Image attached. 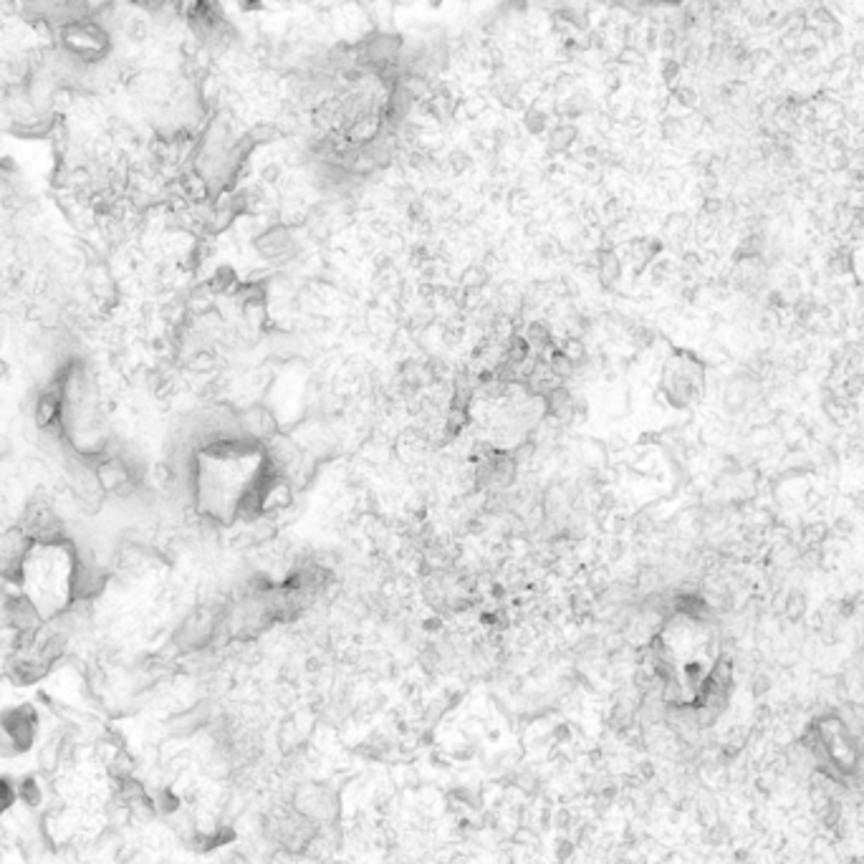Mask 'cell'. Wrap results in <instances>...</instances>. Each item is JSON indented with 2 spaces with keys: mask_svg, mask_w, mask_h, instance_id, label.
Listing matches in <instances>:
<instances>
[{
  "mask_svg": "<svg viewBox=\"0 0 864 864\" xmlns=\"http://www.w3.org/2000/svg\"><path fill=\"white\" fill-rule=\"evenodd\" d=\"M574 846H576V841H574V839H559V846H556V857H559V862H561V864H566V862H568V857L574 854Z\"/></svg>",
  "mask_w": 864,
  "mask_h": 864,
  "instance_id": "2",
  "label": "cell"
},
{
  "mask_svg": "<svg viewBox=\"0 0 864 864\" xmlns=\"http://www.w3.org/2000/svg\"><path fill=\"white\" fill-rule=\"evenodd\" d=\"M291 806L314 824H336L339 819V793L324 784H301L291 793Z\"/></svg>",
  "mask_w": 864,
  "mask_h": 864,
  "instance_id": "1",
  "label": "cell"
}]
</instances>
